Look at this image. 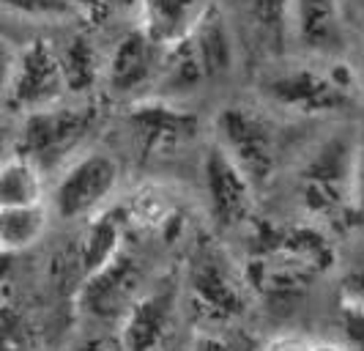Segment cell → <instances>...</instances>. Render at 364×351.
<instances>
[{"instance_id": "1", "label": "cell", "mask_w": 364, "mask_h": 351, "mask_svg": "<svg viewBox=\"0 0 364 351\" xmlns=\"http://www.w3.org/2000/svg\"><path fill=\"white\" fill-rule=\"evenodd\" d=\"M334 263L328 239L312 225L260 222L252 239L244 278L250 291L272 305L293 302Z\"/></svg>"}, {"instance_id": "2", "label": "cell", "mask_w": 364, "mask_h": 351, "mask_svg": "<svg viewBox=\"0 0 364 351\" xmlns=\"http://www.w3.org/2000/svg\"><path fill=\"white\" fill-rule=\"evenodd\" d=\"M356 88V74L340 58H326V63L291 66L269 74L260 83V91L272 105L299 115L343 110L353 102Z\"/></svg>"}, {"instance_id": "3", "label": "cell", "mask_w": 364, "mask_h": 351, "mask_svg": "<svg viewBox=\"0 0 364 351\" xmlns=\"http://www.w3.org/2000/svg\"><path fill=\"white\" fill-rule=\"evenodd\" d=\"M356 137L331 135L299 170V198L315 220H348L356 179Z\"/></svg>"}, {"instance_id": "4", "label": "cell", "mask_w": 364, "mask_h": 351, "mask_svg": "<svg viewBox=\"0 0 364 351\" xmlns=\"http://www.w3.org/2000/svg\"><path fill=\"white\" fill-rule=\"evenodd\" d=\"M96 108L50 105L25 115L17 135V154L36 162L44 173L58 167L77 146L91 135L96 124Z\"/></svg>"}, {"instance_id": "5", "label": "cell", "mask_w": 364, "mask_h": 351, "mask_svg": "<svg viewBox=\"0 0 364 351\" xmlns=\"http://www.w3.org/2000/svg\"><path fill=\"white\" fill-rule=\"evenodd\" d=\"M189 291L198 315L211 324H222L244 313L250 285L244 272L238 275L222 250L200 241L189 258Z\"/></svg>"}, {"instance_id": "6", "label": "cell", "mask_w": 364, "mask_h": 351, "mask_svg": "<svg viewBox=\"0 0 364 351\" xmlns=\"http://www.w3.org/2000/svg\"><path fill=\"white\" fill-rule=\"evenodd\" d=\"M214 140L225 148L238 167L250 176L255 187H263L272 182L277 170V137L272 124L244 105H230L219 110L214 121Z\"/></svg>"}, {"instance_id": "7", "label": "cell", "mask_w": 364, "mask_h": 351, "mask_svg": "<svg viewBox=\"0 0 364 351\" xmlns=\"http://www.w3.org/2000/svg\"><path fill=\"white\" fill-rule=\"evenodd\" d=\"M6 91H9V105L25 112L58 105L63 91H69L60 50H55L50 41L41 38L19 47Z\"/></svg>"}, {"instance_id": "8", "label": "cell", "mask_w": 364, "mask_h": 351, "mask_svg": "<svg viewBox=\"0 0 364 351\" xmlns=\"http://www.w3.org/2000/svg\"><path fill=\"white\" fill-rule=\"evenodd\" d=\"M203 187H205L211 220L217 222V228L230 231L252 217L257 187L217 140L203 154Z\"/></svg>"}, {"instance_id": "9", "label": "cell", "mask_w": 364, "mask_h": 351, "mask_svg": "<svg viewBox=\"0 0 364 351\" xmlns=\"http://www.w3.org/2000/svg\"><path fill=\"white\" fill-rule=\"evenodd\" d=\"M121 179L118 162L105 151H91L80 157L58 182L53 209L63 220H80L99 214Z\"/></svg>"}, {"instance_id": "10", "label": "cell", "mask_w": 364, "mask_h": 351, "mask_svg": "<svg viewBox=\"0 0 364 351\" xmlns=\"http://www.w3.org/2000/svg\"><path fill=\"white\" fill-rule=\"evenodd\" d=\"M127 124L146 157H170L195 143L200 115L170 99H140L127 112Z\"/></svg>"}, {"instance_id": "11", "label": "cell", "mask_w": 364, "mask_h": 351, "mask_svg": "<svg viewBox=\"0 0 364 351\" xmlns=\"http://www.w3.org/2000/svg\"><path fill=\"white\" fill-rule=\"evenodd\" d=\"M143 296V272L129 253H121L107 266L85 275L80 288V305L99 321H124L132 305Z\"/></svg>"}, {"instance_id": "12", "label": "cell", "mask_w": 364, "mask_h": 351, "mask_svg": "<svg viewBox=\"0 0 364 351\" xmlns=\"http://www.w3.org/2000/svg\"><path fill=\"white\" fill-rule=\"evenodd\" d=\"M288 28L296 44L318 58L346 53V17L340 0H288Z\"/></svg>"}, {"instance_id": "13", "label": "cell", "mask_w": 364, "mask_h": 351, "mask_svg": "<svg viewBox=\"0 0 364 351\" xmlns=\"http://www.w3.org/2000/svg\"><path fill=\"white\" fill-rule=\"evenodd\" d=\"M164 61V47H159L137 25L121 38L105 66V83L112 96H132L154 77H159Z\"/></svg>"}, {"instance_id": "14", "label": "cell", "mask_w": 364, "mask_h": 351, "mask_svg": "<svg viewBox=\"0 0 364 351\" xmlns=\"http://www.w3.org/2000/svg\"><path fill=\"white\" fill-rule=\"evenodd\" d=\"M214 9L217 0H143L137 11L140 28L159 47L170 50L192 36Z\"/></svg>"}, {"instance_id": "15", "label": "cell", "mask_w": 364, "mask_h": 351, "mask_svg": "<svg viewBox=\"0 0 364 351\" xmlns=\"http://www.w3.org/2000/svg\"><path fill=\"white\" fill-rule=\"evenodd\" d=\"M173 308H176L173 288H154V291L143 294L121 321L118 346L132 351L162 346L173 327Z\"/></svg>"}, {"instance_id": "16", "label": "cell", "mask_w": 364, "mask_h": 351, "mask_svg": "<svg viewBox=\"0 0 364 351\" xmlns=\"http://www.w3.org/2000/svg\"><path fill=\"white\" fill-rule=\"evenodd\" d=\"M129 228V217L124 209H107V211H99L88 228H85V236H82V247H80V263H82V272L93 275L96 269L107 266L115 256H121V241Z\"/></svg>"}, {"instance_id": "17", "label": "cell", "mask_w": 364, "mask_h": 351, "mask_svg": "<svg viewBox=\"0 0 364 351\" xmlns=\"http://www.w3.org/2000/svg\"><path fill=\"white\" fill-rule=\"evenodd\" d=\"M192 41H195V47H198V53H200V58H203L208 83L233 72V63H236V41H233L228 19L222 17L219 9H214L208 17L203 19V25L192 33Z\"/></svg>"}, {"instance_id": "18", "label": "cell", "mask_w": 364, "mask_h": 351, "mask_svg": "<svg viewBox=\"0 0 364 351\" xmlns=\"http://www.w3.org/2000/svg\"><path fill=\"white\" fill-rule=\"evenodd\" d=\"M50 225L47 206H0V247L3 253H22L33 247Z\"/></svg>"}, {"instance_id": "19", "label": "cell", "mask_w": 364, "mask_h": 351, "mask_svg": "<svg viewBox=\"0 0 364 351\" xmlns=\"http://www.w3.org/2000/svg\"><path fill=\"white\" fill-rule=\"evenodd\" d=\"M44 204V170L28 157L14 154L0 170V206Z\"/></svg>"}, {"instance_id": "20", "label": "cell", "mask_w": 364, "mask_h": 351, "mask_svg": "<svg viewBox=\"0 0 364 351\" xmlns=\"http://www.w3.org/2000/svg\"><path fill=\"white\" fill-rule=\"evenodd\" d=\"M60 63H63V74H66V88L74 93L91 91L99 83V77L105 74L88 36L69 38V44L60 50Z\"/></svg>"}, {"instance_id": "21", "label": "cell", "mask_w": 364, "mask_h": 351, "mask_svg": "<svg viewBox=\"0 0 364 351\" xmlns=\"http://www.w3.org/2000/svg\"><path fill=\"white\" fill-rule=\"evenodd\" d=\"M129 217V225H140V228H151V231H164L170 234V225L178 220L173 201L159 192V189H140L132 195V201L124 206Z\"/></svg>"}, {"instance_id": "22", "label": "cell", "mask_w": 364, "mask_h": 351, "mask_svg": "<svg viewBox=\"0 0 364 351\" xmlns=\"http://www.w3.org/2000/svg\"><path fill=\"white\" fill-rule=\"evenodd\" d=\"M3 9L31 22H72L82 14L77 0H3Z\"/></svg>"}, {"instance_id": "23", "label": "cell", "mask_w": 364, "mask_h": 351, "mask_svg": "<svg viewBox=\"0 0 364 351\" xmlns=\"http://www.w3.org/2000/svg\"><path fill=\"white\" fill-rule=\"evenodd\" d=\"M340 324H343V335H346L348 346L364 349V308L340 299Z\"/></svg>"}, {"instance_id": "24", "label": "cell", "mask_w": 364, "mask_h": 351, "mask_svg": "<svg viewBox=\"0 0 364 351\" xmlns=\"http://www.w3.org/2000/svg\"><path fill=\"white\" fill-rule=\"evenodd\" d=\"M356 179H353V204H350V217L348 222L364 228V124L356 132Z\"/></svg>"}, {"instance_id": "25", "label": "cell", "mask_w": 364, "mask_h": 351, "mask_svg": "<svg viewBox=\"0 0 364 351\" xmlns=\"http://www.w3.org/2000/svg\"><path fill=\"white\" fill-rule=\"evenodd\" d=\"M340 299L364 308V269H353V272H348L346 278H343Z\"/></svg>"}, {"instance_id": "26", "label": "cell", "mask_w": 364, "mask_h": 351, "mask_svg": "<svg viewBox=\"0 0 364 351\" xmlns=\"http://www.w3.org/2000/svg\"><path fill=\"white\" fill-rule=\"evenodd\" d=\"M285 3H288V0H260V14H263V19H266V25H274L277 11H282Z\"/></svg>"}, {"instance_id": "27", "label": "cell", "mask_w": 364, "mask_h": 351, "mask_svg": "<svg viewBox=\"0 0 364 351\" xmlns=\"http://www.w3.org/2000/svg\"><path fill=\"white\" fill-rule=\"evenodd\" d=\"M109 6H115V9H124V11H129V9H140L143 6V0H107Z\"/></svg>"}]
</instances>
